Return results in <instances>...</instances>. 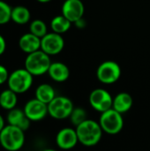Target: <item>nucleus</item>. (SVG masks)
Listing matches in <instances>:
<instances>
[{
  "label": "nucleus",
  "instance_id": "2",
  "mask_svg": "<svg viewBox=\"0 0 150 151\" xmlns=\"http://www.w3.org/2000/svg\"><path fill=\"white\" fill-rule=\"evenodd\" d=\"M24 143L25 132L17 127L6 125L0 132V145L5 150H19Z\"/></svg>",
  "mask_w": 150,
  "mask_h": 151
},
{
  "label": "nucleus",
  "instance_id": "26",
  "mask_svg": "<svg viewBox=\"0 0 150 151\" xmlns=\"http://www.w3.org/2000/svg\"><path fill=\"white\" fill-rule=\"evenodd\" d=\"M74 24L78 27V28H84V27H86V25H87V23H86V21L83 19V18H82V19H80V20L76 21Z\"/></svg>",
  "mask_w": 150,
  "mask_h": 151
},
{
  "label": "nucleus",
  "instance_id": "21",
  "mask_svg": "<svg viewBox=\"0 0 150 151\" xmlns=\"http://www.w3.org/2000/svg\"><path fill=\"white\" fill-rule=\"evenodd\" d=\"M29 32L39 38H42L48 34V28L46 23L42 19H34L29 26Z\"/></svg>",
  "mask_w": 150,
  "mask_h": 151
},
{
  "label": "nucleus",
  "instance_id": "22",
  "mask_svg": "<svg viewBox=\"0 0 150 151\" xmlns=\"http://www.w3.org/2000/svg\"><path fill=\"white\" fill-rule=\"evenodd\" d=\"M69 119L72 122V124L75 127H77L78 126H80L81 123H83L88 119L87 111L82 107H74L72 114L69 117Z\"/></svg>",
  "mask_w": 150,
  "mask_h": 151
},
{
  "label": "nucleus",
  "instance_id": "8",
  "mask_svg": "<svg viewBox=\"0 0 150 151\" xmlns=\"http://www.w3.org/2000/svg\"><path fill=\"white\" fill-rule=\"evenodd\" d=\"M88 102L95 111L103 113L112 108L113 96L104 88H95L91 91Z\"/></svg>",
  "mask_w": 150,
  "mask_h": 151
},
{
  "label": "nucleus",
  "instance_id": "10",
  "mask_svg": "<svg viewBox=\"0 0 150 151\" xmlns=\"http://www.w3.org/2000/svg\"><path fill=\"white\" fill-rule=\"evenodd\" d=\"M23 111L31 122L42 120L47 115H49L48 105L36 98L27 101Z\"/></svg>",
  "mask_w": 150,
  "mask_h": 151
},
{
  "label": "nucleus",
  "instance_id": "7",
  "mask_svg": "<svg viewBox=\"0 0 150 151\" xmlns=\"http://www.w3.org/2000/svg\"><path fill=\"white\" fill-rule=\"evenodd\" d=\"M122 70L120 65L113 61L107 60L99 65L96 70L97 80L105 85H111L116 83L121 77Z\"/></svg>",
  "mask_w": 150,
  "mask_h": 151
},
{
  "label": "nucleus",
  "instance_id": "3",
  "mask_svg": "<svg viewBox=\"0 0 150 151\" xmlns=\"http://www.w3.org/2000/svg\"><path fill=\"white\" fill-rule=\"evenodd\" d=\"M51 63L50 57L42 50H39L27 56L25 59V69L33 76H41L48 73Z\"/></svg>",
  "mask_w": 150,
  "mask_h": 151
},
{
  "label": "nucleus",
  "instance_id": "4",
  "mask_svg": "<svg viewBox=\"0 0 150 151\" xmlns=\"http://www.w3.org/2000/svg\"><path fill=\"white\" fill-rule=\"evenodd\" d=\"M34 76L25 68L14 70L10 73L7 85L8 88L16 94H23L30 89L33 85Z\"/></svg>",
  "mask_w": 150,
  "mask_h": 151
},
{
  "label": "nucleus",
  "instance_id": "29",
  "mask_svg": "<svg viewBox=\"0 0 150 151\" xmlns=\"http://www.w3.org/2000/svg\"><path fill=\"white\" fill-rule=\"evenodd\" d=\"M42 151H57L56 150H52V149H47V150H43Z\"/></svg>",
  "mask_w": 150,
  "mask_h": 151
},
{
  "label": "nucleus",
  "instance_id": "19",
  "mask_svg": "<svg viewBox=\"0 0 150 151\" xmlns=\"http://www.w3.org/2000/svg\"><path fill=\"white\" fill-rule=\"evenodd\" d=\"M18 102V94L11 89H4L0 93V106L1 108L11 111L16 108Z\"/></svg>",
  "mask_w": 150,
  "mask_h": 151
},
{
  "label": "nucleus",
  "instance_id": "24",
  "mask_svg": "<svg viewBox=\"0 0 150 151\" xmlns=\"http://www.w3.org/2000/svg\"><path fill=\"white\" fill-rule=\"evenodd\" d=\"M9 73L6 67L3 65H0V85L7 82L9 78Z\"/></svg>",
  "mask_w": 150,
  "mask_h": 151
},
{
  "label": "nucleus",
  "instance_id": "14",
  "mask_svg": "<svg viewBox=\"0 0 150 151\" xmlns=\"http://www.w3.org/2000/svg\"><path fill=\"white\" fill-rule=\"evenodd\" d=\"M19 49L26 54H30L41 50V38L35 36L34 35L26 33L22 35L19 40Z\"/></svg>",
  "mask_w": 150,
  "mask_h": 151
},
{
  "label": "nucleus",
  "instance_id": "5",
  "mask_svg": "<svg viewBox=\"0 0 150 151\" xmlns=\"http://www.w3.org/2000/svg\"><path fill=\"white\" fill-rule=\"evenodd\" d=\"M98 122L103 132L111 135L119 134L124 127V119L122 114L112 108L101 113Z\"/></svg>",
  "mask_w": 150,
  "mask_h": 151
},
{
  "label": "nucleus",
  "instance_id": "23",
  "mask_svg": "<svg viewBox=\"0 0 150 151\" xmlns=\"http://www.w3.org/2000/svg\"><path fill=\"white\" fill-rule=\"evenodd\" d=\"M11 9L6 2L0 0V25H4L11 20Z\"/></svg>",
  "mask_w": 150,
  "mask_h": 151
},
{
  "label": "nucleus",
  "instance_id": "27",
  "mask_svg": "<svg viewBox=\"0 0 150 151\" xmlns=\"http://www.w3.org/2000/svg\"><path fill=\"white\" fill-rule=\"evenodd\" d=\"M5 127V125H4V118H3V116L0 114V132L3 130V128Z\"/></svg>",
  "mask_w": 150,
  "mask_h": 151
},
{
  "label": "nucleus",
  "instance_id": "13",
  "mask_svg": "<svg viewBox=\"0 0 150 151\" xmlns=\"http://www.w3.org/2000/svg\"><path fill=\"white\" fill-rule=\"evenodd\" d=\"M6 120L8 125L17 127L24 132L28 130L31 124V121L26 116L24 111L19 108H14L9 111L6 117Z\"/></svg>",
  "mask_w": 150,
  "mask_h": 151
},
{
  "label": "nucleus",
  "instance_id": "15",
  "mask_svg": "<svg viewBox=\"0 0 150 151\" xmlns=\"http://www.w3.org/2000/svg\"><path fill=\"white\" fill-rule=\"evenodd\" d=\"M48 74L52 81L62 83L69 79L70 69L65 63L52 62L48 71Z\"/></svg>",
  "mask_w": 150,
  "mask_h": 151
},
{
  "label": "nucleus",
  "instance_id": "18",
  "mask_svg": "<svg viewBox=\"0 0 150 151\" xmlns=\"http://www.w3.org/2000/svg\"><path fill=\"white\" fill-rule=\"evenodd\" d=\"M31 19L30 11L23 5H17L11 9V20L18 25H25Z\"/></svg>",
  "mask_w": 150,
  "mask_h": 151
},
{
  "label": "nucleus",
  "instance_id": "9",
  "mask_svg": "<svg viewBox=\"0 0 150 151\" xmlns=\"http://www.w3.org/2000/svg\"><path fill=\"white\" fill-rule=\"evenodd\" d=\"M65 48V40L62 35L51 32L41 39V50L50 56L59 54Z\"/></svg>",
  "mask_w": 150,
  "mask_h": 151
},
{
  "label": "nucleus",
  "instance_id": "20",
  "mask_svg": "<svg viewBox=\"0 0 150 151\" xmlns=\"http://www.w3.org/2000/svg\"><path fill=\"white\" fill-rule=\"evenodd\" d=\"M71 26H72V22L68 20L62 14L54 17L50 21V27L52 32L59 35H63L66 33L71 28Z\"/></svg>",
  "mask_w": 150,
  "mask_h": 151
},
{
  "label": "nucleus",
  "instance_id": "1",
  "mask_svg": "<svg viewBox=\"0 0 150 151\" xmlns=\"http://www.w3.org/2000/svg\"><path fill=\"white\" fill-rule=\"evenodd\" d=\"M79 143L85 147H94L102 140L103 130L99 122L88 119L80 126L75 127Z\"/></svg>",
  "mask_w": 150,
  "mask_h": 151
},
{
  "label": "nucleus",
  "instance_id": "28",
  "mask_svg": "<svg viewBox=\"0 0 150 151\" xmlns=\"http://www.w3.org/2000/svg\"><path fill=\"white\" fill-rule=\"evenodd\" d=\"M37 2H39V3H42V4H45V3H49V2H50L51 0H36Z\"/></svg>",
  "mask_w": 150,
  "mask_h": 151
},
{
  "label": "nucleus",
  "instance_id": "11",
  "mask_svg": "<svg viewBox=\"0 0 150 151\" xmlns=\"http://www.w3.org/2000/svg\"><path fill=\"white\" fill-rule=\"evenodd\" d=\"M56 143L60 150H70L78 143L79 139L75 128L64 127L60 129L56 135Z\"/></svg>",
  "mask_w": 150,
  "mask_h": 151
},
{
  "label": "nucleus",
  "instance_id": "12",
  "mask_svg": "<svg viewBox=\"0 0 150 151\" xmlns=\"http://www.w3.org/2000/svg\"><path fill=\"white\" fill-rule=\"evenodd\" d=\"M85 12L81 0H65L62 5V15L72 23H75L83 18Z\"/></svg>",
  "mask_w": 150,
  "mask_h": 151
},
{
  "label": "nucleus",
  "instance_id": "17",
  "mask_svg": "<svg viewBox=\"0 0 150 151\" xmlns=\"http://www.w3.org/2000/svg\"><path fill=\"white\" fill-rule=\"evenodd\" d=\"M57 96L54 88L48 83L40 84L35 89V97L47 105Z\"/></svg>",
  "mask_w": 150,
  "mask_h": 151
},
{
  "label": "nucleus",
  "instance_id": "16",
  "mask_svg": "<svg viewBox=\"0 0 150 151\" xmlns=\"http://www.w3.org/2000/svg\"><path fill=\"white\" fill-rule=\"evenodd\" d=\"M133 104V99L132 96L127 92H120L113 97L112 109L123 115L131 110Z\"/></svg>",
  "mask_w": 150,
  "mask_h": 151
},
{
  "label": "nucleus",
  "instance_id": "6",
  "mask_svg": "<svg viewBox=\"0 0 150 151\" xmlns=\"http://www.w3.org/2000/svg\"><path fill=\"white\" fill-rule=\"evenodd\" d=\"M74 107L72 101L69 97L65 96H57L48 104V112L51 118L62 120L69 119Z\"/></svg>",
  "mask_w": 150,
  "mask_h": 151
},
{
  "label": "nucleus",
  "instance_id": "25",
  "mask_svg": "<svg viewBox=\"0 0 150 151\" xmlns=\"http://www.w3.org/2000/svg\"><path fill=\"white\" fill-rule=\"evenodd\" d=\"M5 50H6V41L4 37L2 35H0V56L4 53Z\"/></svg>",
  "mask_w": 150,
  "mask_h": 151
}]
</instances>
